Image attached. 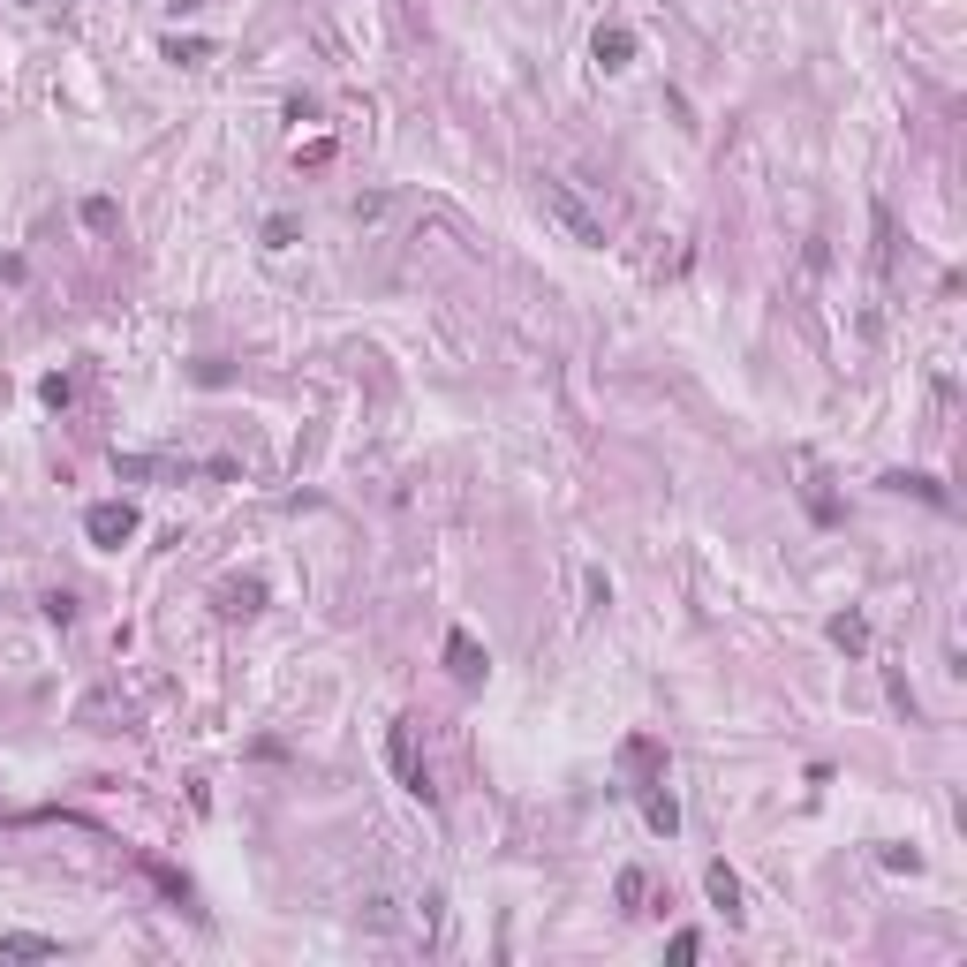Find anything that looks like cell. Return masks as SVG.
<instances>
[{"label":"cell","instance_id":"obj_14","mask_svg":"<svg viewBox=\"0 0 967 967\" xmlns=\"http://www.w3.org/2000/svg\"><path fill=\"white\" fill-rule=\"evenodd\" d=\"M884 869H907V877H915L922 854H915V847H884Z\"/></svg>","mask_w":967,"mask_h":967},{"label":"cell","instance_id":"obj_10","mask_svg":"<svg viewBox=\"0 0 967 967\" xmlns=\"http://www.w3.org/2000/svg\"><path fill=\"white\" fill-rule=\"evenodd\" d=\"M643 816H650V832H665V839L680 832V809H673V794H643Z\"/></svg>","mask_w":967,"mask_h":967},{"label":"cell","instance_id":"obj_12","mask_svg":"<svg viewBox=\"0 0 967 967\" xmlns=\"http://www.w3.org/2000/svg\"><path fill=\"white\" fill-rule=\"evenodd\" d=\"M643 892H650L643 869H620V907H643Z\"/></svg>","mask_w":967,"mask_h":967},{"label":"cell","instance_id":"obj_15","mask_svg":"<svg viewBox=\"0 0 967 967\" xmlns=\"http://www.w3.org/2000/svg\"><path fill=\"white\" fill-rule=\"evenodd\" d=\"M295 242V220H265V250H288Z\"/></svg>","mask_w":967,"mask_h":967},{"label":"cell","instance_id":"obj_7","mask_svg":"<svg viewBox=\"0 0 967 967\" xmlns=\"http://www.w3.org/2000/svg\"><path fill=\"white\" fill-rule=\"evenodd\" d=\"M620 764H628L635 779H658V771H665V748H658V741H643V733H635V741L620 748Z\"/></svg>","mask_w":967,"mask_h":967},{"label":"cell","instance_id":"obj_11","mask_svg":"<svg viewBox=\"0 0 967 967\" xmlns=\"http://www.w3.org/2000/svg\"><path fill=\"white\" fill-rule=\"evenodd\" d=\"M884 484H892V492H915V499H930V507H952L937 476H884Z\"/></svg>","mask_w":967,"mask_h":967},{"label":"cell","instance_id":"obj_1","mask_svg":"<svg viewBox=\"0 0 967 967\" xmlns=\"http://www.w3.org/2000/svg\"><path fill=\"white\" fill-rule=\"evenodd\" d=\"M537 204H544V220L560 227L567 242H582V250H605V220H597V212H590V204H582L567 182H537Z\"/></svg>","mask_w":967,"mask_h":967},{"label":"cell","instance_id":"obj_13","mask_svg":"<svg viewBox=\"0 0 967 967\" xmlns=\"http://www.w3.org/2000/svg\"><path fill=\"white\" fill-rule=\"evenodd\" d=\"M84 227H114V197H91L84 204Z\"/></svg>","mask_w":967,"mask_h":967},{"label":"cell","instance_id":"obj_2","mask_svg":"<svg viewBox=\"0 0 967 967\" xmlns=\"http://www.w3.org/2000/svg\"><path fill=\"white\" fill-rule=\"evenodd\" d=\"M84 537L106 544V552H121V544L136 537V507H129V499H99V507L84 514Z\"/></svg>","mask_w":967,"mask_h":967},{"label":"cell","instance_id":"obj_6","mask_svg":"<svg viewBox=\"0 0 967 967\" xmlns=\"http://www.w3.org/2000/svg\"><path fill=\"white\" fill-rule=\"evenodd\" d=\"M590 53H597V68H628V61H635V31H620V23H612V31L590 38Z\"/></svg>","mask_w":967,"mask_h":967},{"label":"cell","instance_id":"obj_9","mask_svg":"<svg viewBox=\"0 0 967 967\" xmlns=\"http://www.w3.org/2000/svg\"><path fill=\"white\" fill-rule=\"evenodd\" d=\"M832 643L839 650H869V620H862V612H839V620H832Z\"/></svg>","mask_w":967,"mask_h":967},{"label":"cell","instance_id":"obj_5","mask_svg":"<svg viewBox=\"0 0 967 967\" xmlns=\"http://www.w3.org/2000/svg\"><path fill=\"white\" fill-rule=\"evenodd\" d=\"M703 884H711V900L726 907V922H741V915H748V907H741V877H733L726 862H711V869H703Z\"/></svg>","mask_w":967,"mask_h":967},{"label":"cell","instance_id":"obj_3","mask_svg":"<svg viewBox=\"0 0 967 967\" xmlns=\"http://www.w3.org/2000/svg\"><path fill=\"white\" fill-rule=\"evenodd\" d=\"M386 756H393V771H401V786H408V794H416V801H431V771L416 764V741H408V718H401V726L386 733Z\"/></svg>","mask_w":967,"mask_h":967},{"label":"cell","instance_id":"obj_4","mask_svg":"<svg viewBox=\"0 0 967 967\" xmlns=\"http://www.w3.org/2000/svg\"><path fill=\"white\" fill-rule=\"evenodd\" d=\"M446 673H454L461 680V688H476V680H484V673H492V658H484V650H476V635H446Z\"/></svg>","mask_w":967,"mask_h":967},{"label":"cell","instance_id":"obj_8","mask_svg":"<svg viewBox=\"0 0 967 967\" xmlns=\"http://www.w3.org/2000/svg\"><path fill=\"white\" fill-rule=\"evenodd\" d=\"M0 952H8V960H53V937H31V930H16V937H0Z\"/></svg>","mask_w":967,"mask_h":967}]
</instances>
